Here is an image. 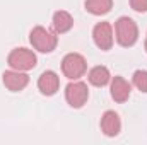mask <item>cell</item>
Masks as SVG:
<instances>
[{
  "mask_svg": "<svg viewBox=\"0 0 147 145\" xmlns=\"http://www.w3.org/2000/svg\"><path fill=\"white\" fill-rule=\"evenodd\" d=\"M29 41H31L33 48L41 51V53H51L57 48V43H58L57 36L43 26L33 28V31L29 34Z\"/></svg>",
  "mask_w": 147,
  "mask_h": 145,
  "instance_id": "1",
  "label": "cell"
},
{
  "mask_svg": "<svg viewBox=\"0 0 147 145\" xmlns=\"http://www.w3.org/2000/svg\"><path fill=\"white\" fill-rule=\"evenodd\" d=\"M115 33H116V41L121 46H132L137 38H139V29L137 24L130 17H120L115 24Z\"/></svg>",
  "mask_w": 147,
  "mask_h": 145,
  "instance_id": "2",
  "label": "cell"
},
{
  "mask_svg": "<svg viewBox=\"0 0 147 145\" xmlns=\"http://www.w3.org/2000/svg\"><path fill=\"white\" fill-rule=\"evenodd\" d=\"M7 62H9L10 68L21 70V72H28V70H31V68L36 67V55L31 50L17 48V50H12L10 51Z\"/></svg>",
  "mask_w": 147,
  "mask_h": 145,
  "instance_id": "3",
  "label": "cell"
},
{
  "mask_svg": "<svg viewBox=\"0 0 147 145\" xmlns=\"http://www.w3.org/2000/svg\"><path fill=\"white\" fill-rule=\"evenodd\" d=\"M87 70V63H86V58L79 53H69L63 60H62V72L65 77L69 79H80Z\"/></svg>",
  "mask_w": 147,
  "mask_h": 145,
  "instance_id": "4",
  "label": "cell"
},
{
  "mask_svg": "<svg viewBox=\"0 0 147 145\" xmlns=\"http://www.w3.org/2000/svg\"><path fill=\"white\" fill-rule=\"evenodd\" d=\"M89 91L84 82H70L65 87V99L72 108H82L87 103Z\"/></svg>",
  "mask_w": 147,
  "mask_h": 145,
  "instance_id": "5",
  "label": "cell"
},
{
  "mask_svg": "<svg viewBox=\"0 0 147 145\" xmlns=\"http://www.w3.org/2000/svg\"><path fill=\"white\" fill-rule=\"evenodd\" d=\"M92 38H94V43L98 48L101 50H111L113 46V28H111L110 22H99L94 26V31H92Z\"/></svg>",
  "mask_w": 147,
  "mask_h": 145,
  "instance_id": "6",
  "label": "cell"
},
{
  "mask_svg": "<svg viewBox=\"0 0 147 145\" xmlns=\"http://www.w3.org/2000/svg\"><path fill=\"white\" fill-rule=\"evenodd\" d=\"M2 77H3L5 87L12 92H19L29 84V77L21 70H7V72H3Z\"/></svg>",
  "mask_w": 147,
  "mask_h": 145,
  "instance_id": "7",
  "label": "cell"
},
{
  "mask_svg": "<svg viewBox=\"0 0 147 145\" xmlns=\"http://www.w3.org/2000/svg\"><path fill=\"white\" fill-rule=\"evenodd\" d=\"M58 85H60V79H58L57 73L51 72V70L43 72L41 77H39V80H38V89L45 96H53L58 91Z\"/></svg>",
  "mask_w": 147,
  "mask_h": 145,
  "instance_id": "8",
  "label": "cell"
},
{
  "mask_svg": "<svg viewBox=\"0 0 147 145\" xmlns=\"http://www.w3.org/2000/svg\"><path fill=\"white\" fill-rule=\"evenodd\" d=\"M120 128H121V121H120V116L115 113V111H106L101 118V130L106 137H116L120 133Z\"/></svg>",
  "mask_w": 147,
  "mask_h": 145,
  "instance_id": "9",
  "label": "cell"
},
{
  "mask_svg": "<svg viewBox=\"0 0 147 145\" xmlns=\"http://www.w3.org/2000/svg\"><path fill=\"white\" fill-rule=\"evenodd\" d=\"M130 84L123 77H115L111 82V97L116 103H125L130 97Z\"/></svg>",
  "mask_w": 147,
  "mask_h": 145,
  "instance_id": "10",
  "label": "cell"
},
{
  "mask_svg": "<svg viewBox=\"0 0 147 145\" xmlns=\"http://www.w3.org/2000/svg\"><path fill=\"white\" fill-rule=\"evenodd\" d=\"M72 26H74V19L69 12L58 10V12L53 14V28H55L57 33H60V34L62 33H67V31L72 29Z\"/></svg>",
  "mask_w": 147,
  "mask_h": 145,
  "instance_id": "11",
  "label": "cell"
},
{
  "mask_svg": "<svg viewBox=\"0 0 147 145\" xmlns=\"http://www.w3.org/2000/svg\"><path fill=\"white\" fill-rule=\"evenodd\" d=\"M111 75H110V70L106 67H94L91 72H89V82L96 87H103L110 82Z\"/></svg>",
  "mask_w": 147,
  "mask_h": 145,
  "instance_id": "12",
  "label": "cell"
},
{
  "mask_svg": "<svg viewBox=\"0 0 147 145\" xmlns=\"http://www.w3.org/2000/svg\"><path fill=\"white\" fill-rule=\"evenodd\" d=\"M113 7V0H86V10L94 15L108 14Z\"/></svg>",
  "mask_w": 147,
  "mask_h": 145,
  "instance_id": "13",
  "label": "cell"
},
{
  "mask_svg": "<svg viewBox=\"0 0 147 145\" xmlns=\"http://www.w3.org/2000/svg\"><path fill=\"white\" fill-rule=\"evenodd\" d=\"M134 84L139 91L147 92V70H137L134 73Z\"/></svg>",
  "mask_w": 147,
  "mask_h": 145,
  "instance_id": "14",
  "label": "cell"
},
{
  "mask_svg": "<svg viewBox=\"0 0 147 145\" xmlns=\"http://www.w3.org/2000/svg\"><path fill=\"white\" fill-rule=\"evenodd\" d=\"M130 5L137 12H147V0H130Z\"/></svg>",
  "mask_w": 147,
  "mask_h": 145,
  "instance_id": "15",
  "label": "cell"
},
{
  "mask_svg": "<svg viewBox=\"0 0 147 145\" xmlns=\"http://www.w3.org/2000/svg\"><path fill=\"white\" fill-rule=\"evenodd\" d=\"M146 51H147V39H146Z\"/></svg>",
  "mask_w": 147,
  "mask_h": 145,
  "instance_id": "16",
  "label": "cell"
}]
</instances>
